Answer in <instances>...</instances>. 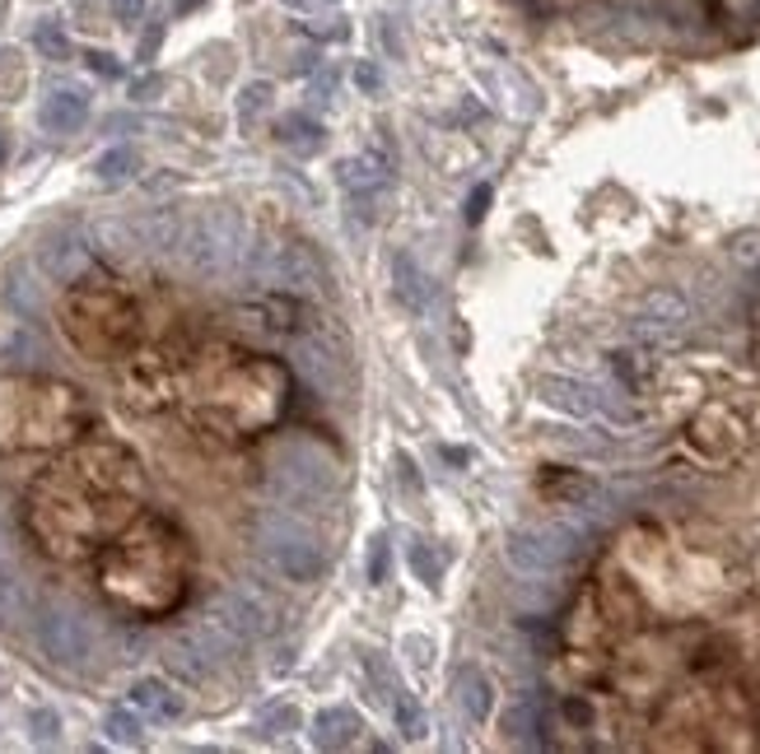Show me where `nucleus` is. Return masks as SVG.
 Returning <instances> with one entry per match:
<instances>
[{"label":"nucleus","mask_w":760,"mask_h":754,"mask_svg":"<svg viewBox=\"0 0 760 754\" xmlns=\"http://www.w3.org/2000/svg\"><path fill=\"white\" fill-rule=\"evenodd\" d=\"M145 489L141 456L122 439L85 433L33 475L24 531L47 559L85 564L145 508Z\"/></svg>","instance_id":"1"},{"label":"nucleus","mask_w":760,"mask_h":754,"mask_svg":"<svg viewBox=\"0 0 760 754\" xmlns=\"http://www.w3.org/2000/svg\"><path fill=\"white\" fill-rule=\"evenodd\" d=\"M173 406L201 433L229 443L257 439L280 424L289 406V368L229 341H191Z\"/></svg>","instance_id":"2"},{"label":"nucleus","mask_w":760,"mask_h":754,"mask_svg":"<svg viewBox=\"0 0 760 754\" xmlns=\"http://www.w3.org/2000/svg\"><path fill=\"white\" fill-rule=\"evenodd\" d=\"M191 578H197V550L187 531L154 508H141L93 554V583L126 620H168L191 597Z\"/></svg>","instance_id":"3"},{"label":"nucleus","mask_w":760,"mask_h":754,"mask_svg":"<svg viewBox=\"0 0 760 754\" xmlns=\"http://www.w3.org/2000/svg\"><path fill=\"white\" fill-rule=\"evenodd\" d=\"M93 429L80 387L47 373H0V456L62 452Z\"/></svg>","instance_id":"4"},{"label":"nucleus","mask_w":760,"mask_h":754,"mask_svg":"<svg viewBox=\"0 0 760 754\" xmlns=\"http://www.w3.org/2000/svg\"><path fill=\"white\" fill-rule=\"evenodd\" d=\"M56 322L75 354L93 364H122L145 341V303L108 270H85L56 299Z\"/></svg>","instance_id":"5"},{"label":"nucleus","mask_w":760,"mask_h":754,"mask_svg":"<svg viewBox=\"0 0 760 754\" xmlns=\"http://www.w3.org/2000/svg\"><path fill=\"white\" fill-rule=\"evenodd\" d=\"M197 335L187 331H168V335H145L126 359H122V396L131 410H168L173 396H178V377H183V359Z\"/></svg>","instance_id":"6"},{"label":"nucleus","mask_w":760,"mask_h":754,"mask_svg":"<svg viewBox=\"0 0 760 754\" xmlns=\"http://www.w3.org/2000/svg\"><path fill=\"white\" fill-rule=\"evenodd\" d=\"M262 554L271 559V568L285 573L289 583H313L322 573V545L318 535L299 526L295 518H271L262 526Z\"/></svg>","instance_id":"7"},{"label":"nucleus","mask_w":760,"mask_h":754,"mask_svg":"<svg viewBox=\"0 0 760 754\" xmlns=\"http://www.w3.org/2000/svg\"><path fill=\"white\" fill-rule=\"evenodd\" d=\"M276 475H280V489L289 499H322V494L337 485V470L331 462L318 452V447H304V443H289L276 462Z\"/></svg>","instance_id":"8"},{"label":"nucleus","mask_w":760,"mask_h":754,"mask_svg":"<svg viewBox=\"0 0 760 754\" xmlns=\"http://www.w3.org/2000/svg\"><path fill=\"white\" fill-rule=\"evenodd\" d=\"M387 177H393V158L383 154H364V158H345L341 164V182L360 196V201H378V196L387 191Z\"/></svg>","instance_id":"9"},{"label":"nucleus","mask_w":760,"mask_h":754,"mask_svg":"<svg viewBox=\"0 0 760 754\" xmlns=\"http://www.w3.org/2000/svg\"><path fill=\"white\" fill-rule=\"evenodd\" d=\"M43 647L52 652L56 662H80L89 652V633H85V624L75 620V614L56 610V614H47V620H43Z\"/></svg>","instance_id":"10"},{"label":"nucleus","mask_w":760,"mask_h":754,"mask_svg":"<svg viewBox=\"0 0 760 754\" xmlns=\"http://www.w3.org/2000/svg\"><path fill=\"white\" fill-rule=\"evenodd\" d=\"M43 126L52 135H70V131H80L85 126V117H89V98L85 93H75V89H56L47 103H43Z\"/></svg>","instance_id":"11"},{"label":"nucleus","mask_w":760,"mask_h":754,"mask_svg":"<svg viewBox=\"0 0 760 754\" xmlns=\"http://www.w3.org/2000/svg\"><path fill=\"white\" fill-rule=\"evenodd\" d=\"M360 736H364V722L350 708H327L313 722V745H322V750H350Z\"/></svg>","instance_id":"12"},{"label":"nucleus","mask_w":760,"mask_h":754,"mask_svg":"<svg viewBox=\"0 0 760 754\" xmlns=\"http://www.w3.org/2000/svg\"><path fill=\"white\" fill-rule=\"evenodd\" d=\"M131 708H135V712H150V718H159V722H168V718H178V712H183V699H178V694H173L164 680L145 676V680L131 685Z\"/></svg>","instance_id":"13"},{"label":"nucleus","mask_w":760,"mask_h":754,"mask_svg":"<svg viewBox=\"0 0 760 754\" xmlns=\"http://www.w3.org/2000/svg\"><path fill=\"white\" fill-rule=\"evenodd\" d=\"M393 289H397V299L411 308V312H425V303H430V289H425V270L416 266L411 252H401L397 262H393Z\"/></svg>","instance_id":"14"},{"label":"nucleus","mask_w":760,"mask_h":754,"mask_svg":"<svg viewBox=\"0 0 760 754\" xmlns=\"http://www.w3.org/2000/svg\"><path fill=\"white\" fill-rule=\"evenodd\" d=\"M318 135H322V126L313 122V117H304V112H289L285 122H280V141L289 149H299V154H313L318 149Z\"/></svg>","instance_id":"15"},{"label":"nucleus","mask_w":760,"mask_h":754,"mask_svg":"<svg viewBox=\"0 0 760 754\" xmlns=\"http://www.w3.org/2000/svg\"><path fill=\"white\" fill-rule=\"evenodd\" d=\"M103 727H108L112 745H141V718H135V708H112Z\"/></svg>","instance_id":"16"},{"label":"nucleus","mask_w":760,"mask_h":754,"mask_svg":"<svg viewBox=\"0 0 760 754\" xmlns=\"http://www.w3.org/2000/svg\"><path fill=\"white\" fill-rule=\"evenodd\" d=\"M393 718H397V727L406 731V736H425V712L416 708V699L406 689H393Z\"/></svg>","instance_id":"17"},{"label":"nucleus","mask_w":760,"mask_h":754,"mask_svg":"<svg viewBox=\"0 0 760 754\" xmlns=\"http://www.w3.org/2000/svg\"><path fill=\"white\" fill-rule=\"evenodd\" d=\"M462 703L472 718H485V712H491V685H485L481 670H466L462 676Z\"/></svg>","instance_id":"18"},{"label":"nucleus","mask_w":760,"mask_h":754,"mask_svg":"<svg viewBox=\"0 0 760 754\" xmlns=\"http://www.w3.org/2000/svg\"><path fill=\"white\" fill-rule=\"evenodd\" d=\"M131 168H135V154L131 149H108L99 164H93V173H99L103 182H117V177H126Z\"/></svg>","instance_id":"19"},{"label":"nucleus","mask_w":760,"mask_h":754,"mask_svg":"<svg viewBox=\"0 0 760 754\" xmlns=\"http://www.w3.org/2000/svg\"><path fill=\"white\" fill-rule=\"evenodd\" d=\"M37 47H43L47 56H66V33L56 24H43V29H37Z\"/></svg>","instance_id":"20"},{"label":"nucleus","mask_w":760,"mask_h":754,"mask_svg":"<svg viewBox=\"0 0 760 754\" xmlns=\"http://www.w3.org/2000/svg\"><path fill=\"white\" fill-rule=\"evenodd\" d=\"M56 731H62L56 712H33V736H37V741H56Z\"/></svg>","instance_id":"21"},{"label":"nucleus","mask_w":760,"mask_h":754,"mask_svg":"<svg viewBox=\"0 0 760 754\" xmlns=\"http://www.w3.org/2000/svg\"><path fill=\"white\" fill-rule=\"evenodd\" d=\"M266 98H271V85H252V89L243 93V117H257V112L266 108Z\"/></svg>","instance_id":"22"},{"label":"nucleus","mask_w":760,"mask_h":754,"mask_svg":"<svg viewBox=\"0 0 760 754\" xmlns=\"http://www.w3.org/2000/svg\"><path fill=\"white\" fill-rule=\"evenodd\" d=\"M383 573H387V541H383V535H374V559H368V578L383 583Z\"/></svg>","instance_id":"23"},{"label":"nucleus","mask_w":760,"mask_h":754,"mask_svg":"<svg viewBox=\"0 0 760 754\" xmlns=\"http://www.w3.org/2000/svg\"><path fill=\"white\" fill-rule=\"evenodd\" d=\"M485 206H491V187H476V191H472V201H466V220H472V224H481Z\"/></svg>","instance_id":"24"},{"label":"nucleus","mask_w":760,"mask_h":754,"mask_svg":"<svg viewBox=\"0 0 760 754\" xmlns=\"http://www.w3.org/2000/svg\"><path fill=\"white\" fill-rule=\"evenodd\" d=\"M112 5H117V19H126V24H135L145 14V0H112Z\"/></svg>","instance_id":"25"},{"label":"nucleus","mask_w":760,"mask_h":754,"mask_svg":"<svg viewBox=\"0 0 760 754\" xmlns=\"http://www.w3.org/2000/svg\"><path fill=\"white\" fill-rule=\"evenodd\" d=\"M89 70H99V75H117V62L103 52H89Z\"/></svg>","instance_id":"26"},{"label":"nucleus","mask_w":760,"mask_h":754,"mask_svg":"<svg viewBox=\"0 0 760 754\" xmlns=\"http://www.w3.org/2000/svg\"><path fill=\"white\" fill-rule=\"evenodd\" d=\"M355 85L374 93V89H378V70H374V66H360V70H355Z\"/></svg>","instance_id":"27"},{"label":"nucleus","mask_w":760,"mask_h":754,"mask_svg":"<svg viewBox=\"0 0 760 754\" xmlns=\"http://www.w3.org/2000/svg\"><path fill=\"white\" fill-rule=\"evenodd\" d=\"M289 10H299V14H308V10H318V0H285Z\"/></svg>","instance_id":"28"},{"label":"nucleus","mask_w":760,"mask_h":754,"mask_svg":"<svg viewBox=\"0 0 760 754\" xmlns=\"http://www.w3.org/2000/svg\"><path fill=\"white\" fill-rule=\"evenodd\" d=\"M5 154H10V141H5V135H0V164H5Z\"/></svg>","instance_id":"29"},{"label":"nucleus","mask_w":760,"mask_h":754,"mask_svg":"<svg viewBox=\"0 0 760 754\" xmlns=\"http://www.w3.org/2000/svg\"><path fill=\"white\" fill-rule=\"evenodd\" d=\"M191 5H197V0H178V10H191Z\"/></svg>","instance_id":"30"}]
</instances>
